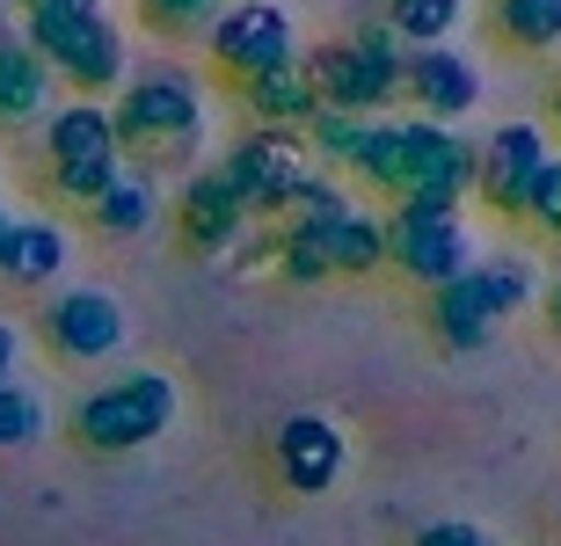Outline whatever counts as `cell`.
<instances>
[{
	"label": "cell",
	"mask_w": 561,
	"mask_h": 546,
	"mask_svg": "<svg viewBox=\"0 0 561 546\" xmlns=\"http://www.w3.org/2000/svg\"><path fill=\"white\" fill-rule=\"evenodd\" d=\"M110 131L117 153L153 169V161H197L211 131V103H205V73L183 59H146L125 73V88L110 95Z\"/></svg>",
	"instance_id": "obj_1"
},
{
	"label": "cell",
	"mask_w": 561,
	"mask_h": 546,
	"mask_svg": "<svg viewBox=\"0 0 561 546\" xmlns=\"http://www.w3.org/2000/svg\"><path fill=\"white\" fill-rule=\"evenodd\" d=\"M175 416H183V379L168 364H131L73 400V444L88 460H125V452H146L153 438H168Z\"/></svg>",
	"instance_id": "obj_2"
},
{
	"label": "cell",
	"mask_w": 561,
	"mask_h": 546,
	"mask_svg": "<svg viewBox=\"0 0 561 546\" xmlns=\"http://www.w3.org/2000/svg\"><path fill=\"white\" fill-rule=\"evenodd\" d=\"M219 175H227L233 197L249 205V219L277 226V219H285V205L313 183V161H307V139H299V131H263V125H249L227 153H219Z\"/></svg>",
	"instance_id": "obj_3"
},
{
	"label": "cell",
	"mask_w": 561,
	"mask_h": 546,
	"mask_svg": "<svg viewBox=\"0 0 561 546\" xmlns=\"http://www.w3.org/2000/svg\"><path fill=\"white\" fill-rule=\"evenodd\" d=\"M205 59H211V73H227L241 88L255 73H271V66L299 59V22L277 0H219V15L205 30Z\"/></svg>",
	"instance_id": "obj_4"
},
{
	"label": "cell",
	"mask_w": 561,
	"mask_h": 546,
	"mask_svg": "<svg viewBox=\"0 0 561 546\" xmlns=\"http://www.w3.org/2000/svg\"><path fill=\"white\" fill-rule=\"evenodd\" d=\"M299 81L313 88L321 109H343V117H394L401 103V66L365 59L351 37H321L313 51H299Z\"/></svg>",
	"instance_id": "obj_5"
},
{
	"label": "cell",
	"mask_w": 561,
	"mask_h": 546,
	"mask_svg": "<svg viewBox=\"0 0 561 546\" xmlns=\"http://www.w3.org/2000/svg\"><path fill=\"white\" fill-rule=\"evenodd\" d=\"M379 233H387V270L409 277L416 292H437V284H453V277L474 270V233H467V219L387 211V219H379Z\"/></svg>",
	"instance_id": "obj_6"
},
{
	"label": "cell",
	"mask_w": 561,
	"mask_h": 546,
	"mask_svg": "<svg viewBox=\"0 0 561 546\" xmlns=\"http://www.w3.org/2000/svg\"><path fill=\"white\" fill-rule=\"evenodd\" d=\"M547 153H554V139L533 117H511L489 139H474V205L496 211V219H518L525 197H533V175L547 169Z\"/></svg>",
	"instance_id": "obj_7"
},
{
	"label": "cell",
	"mask_w": 561,
	"mask_h": 546,
	"mask_svg": "<svg viewBox=\"0 0 561 546\" xmlns=\"http://www.w3.org/2000/svg\"><path fill=\"white\" fill-rule=\"evenodd\" d=\"M44 342H51V358H66V364L125 358V342H131L125 299L103 292V284H73V292L44 299Z\"/></svg>",
	"instance_id": "obj_8"
},
{
	"label": "cell",
	"mask_w": 561,
	"mask_h": 546,
	"mask_svg": "<svg viewBox=\"0 0 561 546\" xmlns=\"http://www.w3.org/2000/svg\"><path fill=\"white\" fill-rule=\"evenodd\" d=\"M271 474L277 488H291V496H329L343 474H351V430L335 416H285L271 430Z\"/></svg>",
	"instance_id": "obj_9"
},
{
	"label": "cell",
	"mask_w": 561,
	"mask_h": 546,
	"mask_svg": "<svg viewBox=\"0 0 561 546\" xmlns=\"http://www.w3.org/2000/svg\"><path fill=\"white\" fill-rule=\"evenodd\" d=\"M481 66L459 51V44H431V51H409L401 59V103L416 109L423 125H445L459 131V117H474L481 109Z\"/></svg>",
	"instance_id": "obj_10"
},
{
	"label": "cell",
	"mask_w": 561,
	"mask_h": 546,
	"mask_svg": "<svg viewBox=\"0 0 561 546\" xmlns=\"http://www.w3.org/2000/svg\"><path fill=\"white\" fill-rule=\"evenodd\" d=\"M249 226H255V219H249V205L233 197V183L219 175V161L190 169V183L175 189V233H183L190 255H211V263H219Z\"/></svg>",
	"instance_id": "obj_11"
},
{
	"label": "cell",
	"mask_w": 561,
	"mask_h": 546,
	"mask_svg": "<svg viewBox=\"0 0 561 546\" xmlns=\"http://www.w3.org/2000/svg\"><path fill=\"white\" fill-rule=\"evenodd\" d=\"M66 263H73V241H66V226L44 219V211L15 219L8 241H0V284H8V292H44V284H59Z\"/></svg>",
	"instance_id": "obj_12"
},
{
	"label": "cell",
	"mask_w": 561,
	"mask_h": 546,
	"mask_svg": "<svg viewBox=\"0 0 561 546\" xmlns=\"http://www.w3.org/2000/svg\"><path fill=\"white\" fill-rule=\"evenodd\" d=\"M51 109H59V81H51V66H44L37 51L8 30V37H0V131H37Z\"/></svg>",
	"instance_id": "obj_13"
},
{
	"label": "cell",
	"mask_w": 561,
	"mask_h": 546,
	"mask_svg": "<svg viewBox=\"0 0 561 546\" xmlns=\"http://www.w3.org/2000/svg\"><path fill=\"white\" fill-rule=\"evenodd\" d=\"M423 321H431V342L453 350V358H474V350L496 342V314H489L474 270L453 277V284H437V292H423Z\"/></svg>",
	"instance_id": "obj_14"
},
{
	"label": "cell",
	"mask_w": 561,
	"mask_h": 546,
	"mask_svg": "<svg viewBox=\"0 0 561 546\" xmlns=\"http://www.w3.org/2000/svg\"><path fill=\"white\" fill-rule=\"evenodd\" d=\"M44 169H73V161H125L117 131H110V103H73L59 95V109L44 117Z\"/></svg>",
	"instance_id": "obj_15"
},
{
	"label": "cell",
	"mask_w": 561,
	"mask_h": 546,
	"mask_svg": "<svg viewBox=\"0 0 561 546\" xmlns=\"http://www.w3.org/2000/svg\"><path fill=\"white\" fill-rule=\"evenodd\" d=\"M95 22H110V0H22L15 15V37L37 51L44 66H59L73 44L95 30Z\"/></svg>",
	"instance_id": "obj_16"
},
{
	"label": "cell",
	"mask_w": 561,
	"mask_h": 546,
	"mask_svg": "<svg viewBox=\"0 0 561 546\" xmlns=\"http://www.w3.org/2000/svg\"><path fill=\"white\" fill-rule=\"evenodd\" d=\"M88 219H95V233H103V241H139V233L161 219V183H153V169L125 161V169H117V183L88 205Z\"/></svg>",
	"instance_id": "obj_17"
},
{
	"label": "cell",
	"mask_w": 561,
	"mask_h": 546,
	"mask_svg": "<svg viewBox=\"0 0 561 546\" xmlns=\"http://www.w3.org/2000/svg\"><path fill=\"white\" fill-rule=\"evenodd\" d=\"M241 95V109H249V125H263V131H307L313 125V88L299 81V59L291 66H271V73H255V81H241L233 88Z\"/></svg>",
	"instance_id": "obj_18"
},
{
	"label": "cell",
	"mask_w": 561,
	"mask_h": 546,
	"mask_svg": "<svg viewBox=\"0 0 561 546\" xmlns=\"http://www.w3.org/2000/svg\"><path fill=\"white\" fill-rule=\"evenodd\" d=\"M401 175H409V117H365V139H357V161H351V189L401 197Z\"/></svg>",
	"instance_id": "obj_19"
},
{
	"label": "cell",
	"mask_w": 561,
	"mask_h": 546,
	"mask_svg": "<svg viewBox=\"0 0 561 546\" xmlns=\"http://www.w3.org/2000/svg\"><path fill=\"white\" fill-rule=\"evenodd\" d=\"M474 284L481 299H489V314H496V328L511 314H525L533 299H540V263L518 248H503V255H474Z\"/></svg>",
	"instance_id": "obj_20"
},
{
	"label": "cell",
	"mask_w": 561,
	"mask_h": 546,
	"mask_svg": "<svg viewBox=\"0 0 561 546\" xmlns=\"http://www.w3.org/2000/svg\"><path fill=\"white\" fill-rule=\"evenodd\" d=\"M489 22L525 59H554L561 51V0H489Z\"/></svg>",
	"instance_id": "obj_21"
},
{
	"label": "cell",
	"mask_w": 561,
	"mask_h": 546,
	"mask_svg": "<svg viewBox=\"0 0 561 546\" xmlns=\"http://www.w3.org/2000/svg\"><path fill=\"white\" fill-rule=\"evenodd\" d=\"M321 241H329V270L335 277H379V270H387V233H379L373 205H357L351 219H335Z\"/></svg>",
	"instance_id": "obj_22"
},
{
	"label": "cell",
	"mask_w": 561,
	"mask_h": 546,
	"mask_svg": "<svg viewBox=\"0 0 561 546\" xmlns=\"http://www.w3.org/2000/svg\"><path fill=\"white\" fill-rule=\"evenodd\" d=\"M387 30H394L409 51H431V44H453L467 30V0H387Z\"/></svg>",
	"instance_id": "obj_23"
},
{
	"label": "cell",
	"mask_w": 561,
	"mask_h": 546,
	"mask_svg": "<svg viewBox=\"0 0 561 546\" xmlns=\"http://www.w3.org/2000/svg\"><path fill=\"white\" fill-rule=\"evenodd\" d=\"M271 277H277V284H291V292H321V284H335V270H329V241H321L313 226H277Z\"/></svg>",
	"instance_id": "obj_24"
},
{
	"label": "cell",
	"mask_w": 561,
	"mask_h": 546,
	"mask_svg": "<svg viewBox=\"0 0 561 546\" xmlns=\"http://www.w3.org/2000/svg\"><path fill=\"white\" fill-rule=\"evenodd\" d=\"M307 139V161H313V175H351V161H357V139H365V117H343V109H313V125L299 131Z\"/></svg>",
	"instance_id": "obj_25"
},
{
	"label": "cell",
	"mask_w": 561,
	"mask_h": 546,
	"mask_svg": "<svg viewBox=\"0 0 561 546\" xmlns=\"http://www.w3.org/2000/svg\"><path fill=\"white\" fill-rule=\"evenodd\" d=\"M357 205H365V197H357L351 183H335V175H313V183L285 205V219H277V226H313V233H329L335 219H351Z\"/></svg>",
	"instance_id": "obj_26"
},
{
	"label": "cell",
	"mask_w": 561,
	"mask_h": 546,
	"mask_svg": "<svg viewBox=\"0 0 561 546\" xmlns=\"http://www.w3.org/2000/svg\"><path fill=\"white\" fill-rule=\"evenodd\" d=\"M131 15H139V30H153L161 44H183V37H205L211 30L219 0H131Z\"/></svg>",
	"instance_id": "obj_27"
},
{
	"label": "cell",
	"mask_w": 561,
	"mask_h": 546,
	"mask_svg": "<svg viewBox=\"0 0 561 546\" xmlns=\"http://www.w3.org/2000/svg\"><path fill=\"white\" fill-rule=\"evenodd\" d=\"M44 400L30 394V386H22V379H8V386H0V452H30V444L44 438Z\"/></svg>",
	"instance_id": "obj_28"
},
{
	"label": "cell",
	"mask_w": 561,
	"mask_h": 546,
	"mask_svg": "<svg viewBox=\"0 0 561 546\" xmlns=\"http://www.w3.org/2000/svg\"><path fill=\"white\" fill-rule=\"evenodd\" d=\"M117 169H125V161H73V169H44V183H51L59 205H81L88 211L110 183H117Z\"/></svg>",
	"instance_id": "obj_29"
},
{
	"label": "cell",
	"mask_w": 561,
	"mask_h": 546,
	"mask_svg": "<svg viewBox=\"0 0 561 546\" xmlns=\"http://www.w3.org/2000/svg\"><path fill=\"white\" fill-rule=\"evenodd\" d=\"M518 226H533L540 241H561V153H547V169L533 175V197H525Z\"/></svg>",
	"instance_id": "obj_30"
},
{
	"label": "cell",
	"mask_w": 561,
	"mask_h": 546,
	"mask_svg": "<svg viewBox=\"0 0 561 546\" xmlns=\"http://www.w3.org/2000/svg\"><path fill=\"white\" fill-rule=\"evenodd\" d=\"M271 255H277V226H263V219H255V226L241 233L227 255H219V263H227V277H271Z\"/></svg>",
	"instance_id": "obj_31"
},
{
	"label": "cell",
	"mask_w": 561,
	"mask_h": 546,
	"mask_svg": "<svg viewBox=\"0 0 561 546\" xmlns=\"http://www.w3.org/2000/svg\"><path fill=\"white\" fill-rule=\"evenodd\" d=\"M409 546H503V539L489 525H474V518H431Z\"/></svg>",
	"instance_id": "obj_32"
},
{
	"label": "cell",
	"mask_w": 561,
	"mask_h": 546,
	"mask_svg": "<svg viewBox=\"0 0 561 546\" xmlns=\"http://www.w3.org/2000/svg\"><path fill=\"white\" fill-rule=\"evenodd\" d=\"M15 364H22V336H15V321H0V386L15 379Z\"/></svg>",
	"instance_id": "obj_33"
},
{
	"label": "cell",
	"mask_w": 561,
	"mask_h": 546,
	"mask_svg": "<svg viewBox=\"0 0 561 546\" xmlns=\"http://www.w3.org/2000/svg\"><path fill=\"white\" fill-rule=\"evenodd\" d=\"M540 314H547V328L561 336V270H554V277L540 284Z\"/></svg>",
	"instance_id": "obj_34"
},
{
	"label": "cell",
	"mask_w": 561,
	"mask_h": 546,
	"mask_svg": "<svg viewBox=\"0 0 561 546\" xmlns=\"http://www.w3.org/2000/svg\"><path fill=\"white\" fill-rule=\"evenodd\" d=\"M547 109H554V125H561V73H554V88H547Z\"/></svg>",
	"instance_id": "obj_35"
},
{
	"label": "cell",
	"mask_w": 561,
	"mask_h": 546,
	"mask_svg": "<svg viewBox=\"0 0 561 546\" xmlns=\"http://www.w3.org/2000/svg\"><path fill=\"white\" fill-rule=\"evenodd\" d=\"M8 226H15V211H8V205H0V241H8Z\"/></svg>",
	"instance_id": "obj_36"
},
{
	"label": "cell",
	"mask_w": 561,
	"mask_h": 546,
	"mask_svg": "<svg viewBox=\"0 0 561 546\" xmlns=\"http://www.w3.org/2000/svg\"><path fill=\"white\" fill-rule=\"evenodd\" d=\"M0 37H8V8H0Z\"/></svg>",
	"instance_id": "obj_37"
},
{
	"label": "cell",
	"mask_w": 561,
	"mask_h": 546,
	"mask_svg": "<svg viewBox=\"0 0 561 546\" xmlns=\"http://www.w3.org/2000/svg\"><path fill=\"white\" fill-rule=\"evenodd\" d=\"M554 539H561V510H554Z\"/></svg>",
	"instance_id": "obj_38"
}]
</instances>
